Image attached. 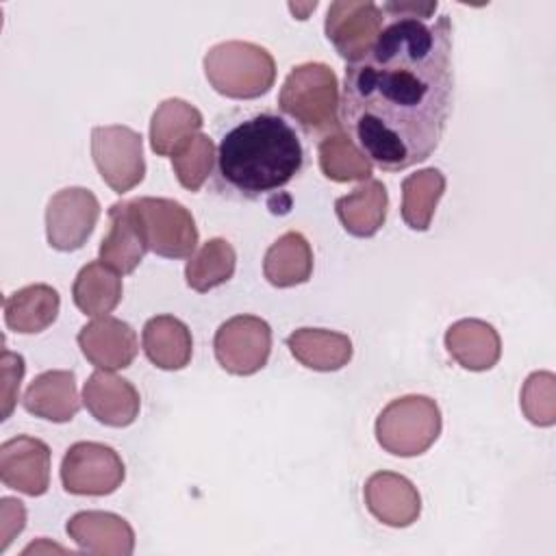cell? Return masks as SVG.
Masks as SVG:
<instances>
[{
	"mask_svg": "<svg viewBox=\"0 0 556 556\" xmlns=\"http://www.w3.org/2000/svg\"><path fill=\"white\" fill-rule=\"evenodd\" d=\"M291 356L315 371H337L352 361L348 334L328 328H298L287 337Z\"/></svg>",
	"mask_w": 556,
	"mask_h": 556,
	"instance_id": "obj_21",
	"label": "cell"
},
{
	"mask_svg": "<svg viewBox=\"0 0 556 556\" xmlns=\"http://www.w3.org/2000/svg\"><path fill=\"white\" fill-rule=\"evenodd\" d=\"M204 76L226 98L254 100L274 87L276 61L258 43L222 41L204 54Z\"/></svg>",
	"mask_w": 556,
	"mask_h": 556,
	"instance_id": "obj_4",
	"label": "cell"
},
{
	"mask_svg": "<svg viewBox=\"0 0 556 556\" xmlns=\"http://www.w3.org/2000/svg\"><path fill=\"white\" fill-rule=\"evenodd\" d=\"M363 497L367 510L389 528H408L421 513L417 486L402 473L376 471L365 480Z\"/></svg>",
	"mask_w": 556,
	"mask_h": 556,
	"instance_id": "obj_13",
	"label": "cell"
},
{
	"mask_svg": "<svg viewBox=\"0 0 556 556\" xmlns=\"http://www.w3.org/2000/svg\"><path fill=\"white\" fill-rule=\"evenodd\" d=\"M213 350L222 369L232 376H252L269 361L271 328L256 315H235L217 328Z\"/></svg>",
	"mask_w": 556,
	"mask_h": 556,
	"instance_id": "obj_9",
	"label": "cell"
},
{
	"mask_svg": "<svg viewBox=\"0 0 556 556\" xmlns=\"http://www.w3.org/2000/svg\"><path fill=\"white\" fill-rule=\"evenodd\" d=\"M317 156H319L321 174L334 182L369 180L371 169H374L371 161L341 130H337L319 141Z\"/></svg>",
	"mask_w": 556,
	"mask_h": 556,
	"instance_id": "obj_29",
	"label": "cell"
},
{
	"mask_svg": "<svg viewBox=\"0 0 556 556\" xmlns=\"http://www.w3.org/2000/svg\"><path fill=\"white\" fill-rule=\"evenodd\" d=\"M447 354L469 371H486L502 356L497 330L482 319H458L445 330Z\"/></svg>",
	"mask_w": 556,
	"mask_h": 556,
	"instance_id": "obj_19",
	"label": "cell"
},
{
	"mask_svg": "<svg viewBox=\"0 0 556 556\" xmlns=\"http://www.w3.org/2000/svg\"><path fill=\"white\" fill-rule=\"evenodd\" d=\"M91 156L98 174L115 193L135 189L146 176L143 137L128 126H93Z\"/></svg>",
	"mask_w": 556,
	"mask_h": 556,
	"instance_id": "obj_7",
	"label": "cell"
},
{
	"mask_svg": "<svg viewBox=\"0 0 556 556\" xmlns=\"http://www.w3.org/2000/svg\"><path fill=\"white\" fill-rule=\"evenodd\" d=\"M387 15L371 0H337L326 11V37L341 59L354 63L380 37Z\"/></svg>",
	"mask_w": 556,
	"mask_h": 556,
	"instance_id": "obj_10",
	"label": "cell"
},
{
	"mask_svg": "<svg viewBox=\"0 0 556 556\" xmlns=\"http://www.w3.org/2000/svg\"><path fill=\"white\" fill-rule=\"evenodd\" d=\"M70 539L89 554L130 556L135 549V532L130 523L106 510H80L65 526Z\"/></svg>",
	"mask_w": 556,
	"mask_h": 556,
	"instance_id": "obj_16",
	"label": "cell"
},
{
	"mask_svg": "<svg viewBox=\"0 0 556 556\" xmlns=\"http://www.w3.org/2000/svg\"><path fill=\"white\" fill-rule=\"evenodd\" d=\"M0 480L24 495L39 497L50 486V447L37 437L17 434L0 445Z\"/></svg>",
	"mask_w": 556,
	"mask_h": 556,
	"instance_id": "obj_12",
	"label": "cell"
},
{
	"mask_svg": "<svg viewBox=\"0 0 556 556\" xmlns=\"http://www.w3.org/2000/svg\"><path fill=\"white\" fill-rule=\"evenodd\" d=\"M441 408L428 395H404L391 400L376 417L378 445L402 458L428 452L441 434Z\"/></svg>",
	"mask_w": 556,
	"mask_h": 556,
	"instance_id": "obj_5",
	"label": "cell"
},
{
	"mask_svg": "<svg viewBox=\"0 0 556 556\" xmlns=\"http://www.w3.org/2000/svg\"><path fill=\"white\" fill-rule=\"evenodd\" d=\"M523 415L534 426H554L556 421V378L552 371H534L526 378L519 395Z\"/></svg>",
	"mask_w": 556,
	"mask_h": 556,
	"instance_id": "obj_31",
	"label": "cell"
},
{
	"mask_svg": "<svg viewBox=\"0 0 556 556\" xmlns=\"http://www.w3.org/2000/svg\"><path fill=\"white\" fill-rule=\"evenodd\" d=\"M263 274L278 289L308 282L313 274V250L306 237L298 230L280 235L265 252Z\"/></svg>",
	"mask_w": 556,
	"mask_h": 556,
	"instance_id": "obj_24",
	"label": "cell"
},
{
	"mask_svg": "<svg viewBox=\"0 0 556 556\" xmlns=\"http://www.w3.org/2000/svg\"><path fill=\"white\" fill-rule=\"evenodd\" d=\"M237 267V252L230 241L213 237L202 243L185 265V280L189 289L206 293L224 282H228Z\"/></svg>",
	"mask_w": 556,
	"mask_h": 556,
	"instance_id": "obj_28",
	"label": "cell"
},
{
	"mask_svg": "<svg viewBox=\"0 0 556 556\" xmlns=\"http://www.w3.org/2000/svg\"><path fill=\"white\" fill-rule=\"evenodd\" d=\"M202 113L187 100H163L150 119V148L159 156H172L202 128Z\"/></svg>",
	"mask_w": 556,
	"mask_h": 556,
	"instance_id": "obj_25",
	"label": "cell"
},
{
	"mask_svg": "<svg viewBox=\"0 0 556 556\" xmlns=\"http://www.w3.org/2000/svg\"><path fill=\"white\" fill-rule=\"evenodd\" d=\"M148 252L143 232L132 215L130 202L122 200L109 208V230L100 243V261L119 276L132 274Z\"/></svg>",
	"mask_w": 556,
	"mask_h": 556,
	"instance_id": "obj_17",
	"label": "cell"
},
{
	"mask_svg": "<svg viewBox=\"0 0 556 556\" xmlns=\"http://www.w3.org/2000/svg\"><path fill=\"white\" fill-rule=\"evenodd\" d=\"M24 358L11 350H2V419L11 417L20 397V382L24 378Z\"/></svg>",
	"mask_w": 556,
	"mask_h": 556,
	"instance_id": "obj_32",
	"label": "cell"
},
{
	"mask_svg": "<svg viewBox=\"0 0 556 556\" xmlns=\"http://www.w3.org/2000/svg\"><path fill=\"white\" fill-rule=\"evenodd\" d=\"M315 7H317V2H308V4H304V7H300V4H289V9L298 15V20H306V13L313 11Z\"/></svg>",
	"mask_w": 556,
	"mask_h": 556,
	"instance_id": "obj_35",
	"label": "cell"
},
{
	"mask_svg": "<svg viewBox=\"0 0 556 556\" xmlns=\"http://www.w3.org/2000/svg\"><path fill=\"white\" fill-rule=\"evenodd\" d=\"M126 478L122 456L104 443L78 441L61 460V482L72 495L102 497L115 493Z\"/></svg>",
	"mask_w": 556,
	"mask_h": 556,
	"instance_id": "obj_8",
	"label": "cell"
},
{
	"mask_svg": "<svg viewBox=\"0 0 556 556\" xmlns=\"http://www.w3.org/2000/svg\"><path fill=\"white\" fill-rule=\"evenodd\" d=\"M278 106L306 135L328 137L339 130V80L337 74L317 61L300 63L287 74Z\"/></svg>",
	"mask_w": 556,
	"mask_h": 556,
	"instance_id": "obj_3",
	"label": "cell"
},
{
	"mask_svg": "<svg viewBox=\"0 0 556 556\" xmlns=\"http://www.w3.org/2000/svg\"><path fill=\"white\" fill-rule=\"evenodd\" d=\"M76 339L83 356L93 367L106 371L128 367L139 352L137 332L132 326L111 315H102L85 324Z\"/></svg>",
	"mask_w": 556,
	"mask_h": 556,
	"instance_id": "obj_14",
	"label": "cell"
},
{
	"mask_svg": "<svg viewBox=\"0 0 556 556\" xmlns=\"http://www.w3.org/2000/svg\"><path fill=\"white\" fill-rule=\"evenodd\" d=\"M26 526V508L15 497L0 500V552H4L11 541L24 530Z\"/></svg>",
	"mask_w": 556,
	"mask_h": 556,
	"instance_id": "obj_33",
	"label": "cell"
},
{
	"mask_svg": "<svg viewBox=\"0 0 556 556\" xmlns=\"http://www.w3.org/2000/svg\"><path fill=\"white\" fill-rule=\"evenodd\" d=\"M141 345L148 361L165 371L187 367L193 354L191 330L174 315L150 317L141 332Z\"/></svg>",
	"mask_w": 556,
	"mask_h": 556,
	"instance_id": "obj_20",
	"label": "cell"
},
{
	"mask_svg": "<svg viewBox=\"0 0 556 556\" xmlns=\"http://www.w3.org/2000/svg\"><path fill=\"white\" fill-rule=\"evenodd\" d=\"M122 291L124 287L119 274L102 261L87 263L72 285L76 308L89 317H102L111 313L119 304Z\"/></svg>",
	"mask_w": 556,
	"mask_h": 556,
	"instance_id": "obj_26",
	"label": "cell"
},
{
	"mask_svg": "<svg viewBox=\"0 0 556 556\" xmlns=\"http://www.w3.org/2000/svg\"><path fill=\"white\" fill-rule=\"evenodd\" d=\"M83 404L100 424L126 428L139 417L141 397L130 380L98 369L83 384Z\"/></svg>",
	"mask_w": 556,
	"mask_h": 556,
	"instance_id": "obj_15",
	"label": "cell"
},
{
	"mask_svg": "<svg viewBox=\"0 0 556 556\" xmlns=\"http://www.w3.org/2000/svg\"><path fill=\"white\" fill-rule=\"evenodd\" d=\"M128 202L150 252L163 258H189L195 252V219L180 202L169 198H135Z\"/></svg>",
	"mask_w": 556,
	"mask_h": 556,
	"instance_id": "obj_6",
	"label": "cell"
},
{
	"mask_svg": "<svg viewBox=\"0 0 556 556\" xmlns=\"http://www.w3.org/2000/svg\"><path fill=\"white\" fill-rule=\"evenodd\" d=\"M59 308V291L46 282H35L4 298V321L13 332L35 334L56 321Z\"/></svg>",
	"mask_w": 556,
	"mask_h": 556,
	"instance_id": "obj_22",
	"label": "cell"
},
{
	"mask_svg": "<svg viewBox=\"0 0 556 556\" xmlns=\"http://www.w3.org/2000/svg\"><path fill=\"white\" fill-rule=\"evenodd\" d=\"M437 2H384L380 9L389 17H417V20H432L437 11Z\"/></svg>",
	"mask_w": 556,
	"mask_h": 556,
	"instance_id": "obj_34",
	"label": "cell"
},
{
	"mask_svg": "<svg viewBox=\"0 0 556 556\" xmlns=\"http://www.w3.org/2000/svg\"><path fill=\"white\" fill-rule=\"evenodd\" d=\"M387 187L380 180L369 178L348 195L337 198L334 213L345 232L352 237H374L387 219Z\"/></svg>",
	"mask_w": 556,
	"mask_h": 556,
	"instance_id": "obj_23",
	"label": "cell"
},
{
	"mask_svg": "<svg viewBox=\"0 0 556 556\" xmlns=\"http://www.w3.org/2000/svg\"><path fill=\"white\" fill-rule=\"evenodd\" d=\"M452 100L450 17H389L376 43L345 67L339 122L371 165L402 172L439 148Z\"/></svg>",
	"mask_w": 556,
	"mask_h": 556,
	"instance_id": "obj_1",
	"label": "cell"
},
{
	"mask_svg": "<svg viewBox=\"0 0 556 556\" xmlns=\"http://www.w3.org/2000/svg\"><path fill=\"white\" fill-rule=\"evenodd\" d=\"M217 182L239 198L256 200L289 185L302 169L304 150L295 128L274 113L232 126L217 148Z\"/></svg>",
	"mask_w": 556,
	"mask_h": 556,
	"instance_id": "obj_2",
	"label": "cell"
},
{
	"mask_svg": "<svg viewBox=\"0 0 556 556\" xmlns=\"http://www.w3.org/2000/svg\"><path fill=\"white\" fill-rule=\"evenodd\" d=\"M24 408L46 421H72L80 408L76 376L70 369H50L33 378L24 400Z\"/></svg>",
	"mask_w": 556,
	"mask_h": 556,
	"instance_id": "obj_18",
	"label": "cell"
},
{
	"mask_svg": "<svg viewBox=\"0 0 556 556\" xmlns=\"http://www.w3.org/2000/svg\"><path fill=\"white\" fill-rule=\"evenodd\" d=\"M100 217L98 198L85 187L56 191L46 206V237L50 248L74 252L83 248Z\"/></svg>",
	"mask_w": 556,
	"mask_h": 556,
	"instance_id": "obj_11",
	"label": "cell"
},
{
	"mask_svg": "<svg viewBox=\"0 0 556 556\" xmlns=\"http://www.w3.org/2000/svg\"><path fill=\"white\" fill-rule=\"evenodd\" d=\"M215 156L217 154L213 139L208 135L198 132L172 154V169L185 189L198 191L213 172Z\"/></svg>",
	"mask_w": 556,
	"mask_h": 556,
	"instance_id": "obj_30",
	"label": "cell"
},
{
	"mask_svg": "<svg viewBox=\"0 0 556 556\" xmlns=\"http://www.w3.org/2000/svg\"><path fill=\"white\" fill-rule=\"evenodd\" d=\"M445 193V176L437 167L419 169L402 180V219L413 230H428L439 200Z\"/></svg>",
	"mask_w": 556,
	"mask_h": 556,
	"instance_id": "obj_27",
	"label": "cell"
}]
</instances>
